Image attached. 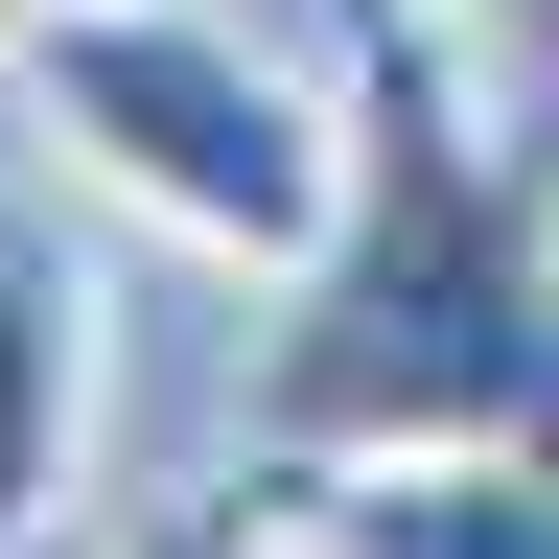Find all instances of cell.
Returning a JSON list of instances; mask_svg holds the SVG:
<instances>
[{
  "instance_id": "1",
  "label": "cell",
  "mask_w": 559,
  "mask_h": 559,
  "mask_svg": "<svg viewBox=\"0 0 559 559\" xmlns=\"http://www.w3.org/2000/svg\"><path fill=\"white\" fill-rule=\"evenodd\" d=\"M349 187L280 257L257 466L349 443H559V117L489 94L466 0H326Z\"/></svg>"
},
{
  "instance_id": "5",
  "label": "cell",
  "mask_w": 559,
  "mask_h": 559,
  "mask_svg": "<svg viewBox=\"0 0 559 559\" xmlns=\"http://www.w3.org/2000/svg\"><path fill=\"white\" fill-rule=\"evenodd\" d=\"M164 559H326V536H304V489H280V466H257V489H234V513H187Z\"/></svg>"
},
{
  "instance_id": "4",
  "label": "cell",
  "mask_w": 559,
  "mask_h": 559,
  "mask_svg": "<svg viewBox=\"0 0 559 559\" xmlns=\"http://www.w3.org/2000/svg\"><path fill=\"white\" fill-rule=\"evenodd\" d=\"M280 489L326 559H559V443H349Z\"/></svg>"
},
{
  "instance_id": "2",
  "label": "cell",
  "mask_w": 559,
  "mask_h": 559,
  "mask_svg": "<svg viewBox=\"0 0 559 559\" xmlns=\"http://www.w3.org/2000/svg\"><path fill=\"white\" fill-rule=\"evenodd\" d=\"M24 94H47V140L117 210H164V234L234 257V280H280L326 234V187H349V94L280 70L257 24H210V0H47Z\"/></svg>"
},
{
  "instance_id": "3",
  "label": "cell",
  "mask_w": 559,
  "mask_h": 559,
  "mask_svg": "<svg viewBox=\"0 0 559 559\" xmlns=\"http://www.w3.org/2000/svg\"><path fill=\"white\" fill-rule=\"evenodd\" d=\"M94 257H70V210L0 187V559L70 536V489H94Z\"/></svg>"
},
{
  "instance_id": "6",
  "label": "cell",
  "mask_w": 559,
  "mask_h": 559,
  "mask_svg": "<svg viewBox=\"0 0 559 559\" xmlns=\"http://www.w3.org/2000/svg\"><path fill=\"white\" fill-rule=\"evenodd\" d=\"M466 24H489V47H559V0H466Z\"/></svg>"
},
{
  "instance_id": "7",
  "label": "cell",
  "mask_w": 559,
  "mask_h": 559,
  "mask_svg": "<svg viewBox=\"0 0 559 559\" xmlns=\"http://www.w3.org/2000/svg\"><path fill=\"white\" fill-rule=\"evenodd\" d=\"M24 47H47V0H0V70H24Z\"/></svg>"
}]
</instances>
